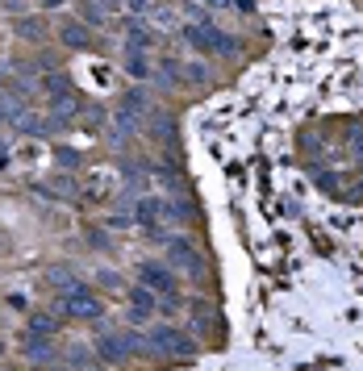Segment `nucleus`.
Wrapping results in <instances>:
<instances>
[{"label":"nucleus","mask_w":363,"mask_h":371,"mask_svg":"<svg viewBox=\"0 0 363 371\" xmlns=\"http://www.w3.org/2000/svg\"><path fill=\"white\" fill-rule=\"evenodd\" d=\"M134 351H146V338H138V334H117V329H109V325L96 322V355H100L105 363H126Z\"/></svg>","instance_id":"obj_1"},{"label":"nucleus","mask_w":363,"mask_h":371,"mask_svg":"<svg viewBox=\"0 0 363 371\" xmlns=\"http://www.w3.org/2000/svg\"><path fill=\"white\" fill-rule=\"evenodd\" d=\"M59 313L63 317H80V322H96V317H105V305H100V296L92 292L88 284H71L63 296H59Z\"/></svg>","instance_id":"obj_2"},{"label":"nucleus","mask_w":363,"mask_h":371,"mask_svg":"<svg viewBox=\"0 0 363 371\" xmlns=\"http://www.w3.org/2000/svg\"><path fill=\"white\" fill-rule=\"evenodd\" d=\"M146 351H163V355H176V359H192V355H196V338L176 329V325H159V329H150Z\"/></svg>","instance_id":"obj_3"},{"label":"nucleus","mask_w":363,"mask_h":371,"mask_svg":"<svg viewBox=\"0 0 363 371\" xmlns=\"http://www.w3.org/2000/svg\"><path fill=\"white\" fill-rule=\"evenodd\" d=\"M184 38L201 50V54H222V59L238 54V42H234L230 34H222L213 21H209V25H188V30H184Z\"/></svg>","instance_id":"obj_4"},{"label":"nucleus","mask_w":363,"mask_h":371,"mask_svg":"<svg viewBox=\"0 0 363 371\" xmlns=\"http://www.w3.org/2000/svg\"><path fill=\"white\" fill-rule=\"evenodd\" d=\"M138 284H146L159 296H176V272L167 263H138Z\"/></svg>","instance_id":"obj_5"},{"label":"nucleus","mask_w":363,"mask_h":371,"mask_svg":"<svg viewBox=\"0 0 363 371\" xmlns=\"http://www.w3.org/2000/svg\"><path fill=\"white\" fill-rule=\"evenodd\" d=\"M130 217H134V226H142V230H155V221L167 217V200H159V196H138Z\"/></svg>","instance_id":"obj_6"},{"label":"nucleus","mask_w":363,"mask_h":371,"mask_svg":"<svg viewBox=\"0 0 363 371\" xmlns=\"http://www.w3.org/2000/svg\"><path fill=\"white\" fill-rule=\"evenodd\" d=\"M163 242H167L176 267H184V272H201V255H196V246H192L188 238H163Z\"/></svg>","instance_id":"obj_7"},{"label":"nucleus","mask_w":363,"mask_h":371,"mask_svg":"<svg viewBox=\"0 0 363 371\" xmlns=\"http://www.w3.org/2000/svg\"><path fill=\"white\" fill-rule=\"evenodd\" d=\"M126 47L130 50H150V47H159V34H155L142 17H134V21L126 25Z\"/></svg>","instance_id":"obj_8"},{"label":"nucleus","mask_w":363,"mask_h":371,"mask_svg":"<svg viewBox=\"0 0 363 371\" xmlns=\"http://www.w3.org/2000/svg\"><path fill=\"white\" fill-rule=\"evenodd\" d=\"M59 38H63V47H71V50H88L92 47V30L76 17V21H63L59 25Z\"/></svg>","instance_id":"obj_9"},{"label":"nucleus","mask_w":363,"mask_h":371,"mask_svg":"<svg viewBox=\"0 0 363 371\" xmlns=\"http://www.w3.org/2000/svg\"><path fill=\"white\" fill-rule=\"evenodd\" d=\"M0 96L25 104V100L34 96V80H30V75H0Z\"/></svg>","instance_id":"obj_10"},{"label":"nucleus","mask_w":363,"mask_h":371,"mask_svg":"<svg viewBox=\"0 0 363 371\" xmlns=\"http://www.w3.org/2000/svg\"><path fill=\"white\" fill-rule=\"evenodd\" d=\"M121 67H126V75L130 80H150V59H146V50H130L126 47V59H121Z\"/></svg>","instance_id":"obj_11"},{"label":"nucleus","mask_w":363,"mask_h":371,"mask_svg":"<svg viewBox=\"0 0 363 371\" xmlns=\"http://www.w3.org/2000/svg\"><path fill=\"white\" fill-rule=\"evenodd\" d=\"M76 13H80V21H84L88 30H96V25H105V21H109V8H105L100 0H80V4H76Z\"/></svg>","instance_id":"obj_12"},{"label":"nucleus","mask_w":363,"mask_h":371,"mask_svg":"<svg viewBox=\"0 0 363 371\" xmlns=\"http://www.w3.org/2000/svg\"><path fill=\"white\" fill-rule=\"evenodd\" d=\"M17 38H25V42H42L46 38V21L42 17H17Z\"/></svg>","instance_id":"obj_13"},{"label":"nucleus","mask_w":363,"mask_h":371,"mask_svg":"<svg viewBox=\"0 0 363 371\" xmlns=\"http://www.w3.org/2000/svg\"><path fill=\"white\" fill-rule=\"evenodd\" d=\"M25 355H30V363H50V359H54V346H50V338L30 334V338H25Z\"/></svg>","instance_id":"obj_14"},{"label":"nucleus","mask_w":363,"mask_h":371,"mask_svg":"<svg viewBox=\"0 0 363 371\" xmlns=\"http://www.w3.org/2000/svg\"><path fill=\"white\" fill-rule=\"evenodd\" d=\"M38 88H42L46 96H59V92L71 88V80H67L63 71H42V75H38Z\"/></svg>","instance_id":"obj_15"},{"label":"nucleus","mask_w":363,"mask_h":371,"mask_svg":"<svg viewBox=\"0 0 363 371\" xmlns=\"http://www.w3.org/2000/svg\"><path fill=\"white\" fill-rule=\"evenodd\" d=\"M54 163H59V171H80V167H84V154H80L76 146H59V150H54Z\"/></svg>","instance_id":"obj_16"},{"label":"nucleus","mask_w":363,"mask_h":371,"mask_svg":"<svg viewBox=\"0 0 363 371\" xmlns=\"http://www.w3.org/2000/svg\"><path fill=\"white\" fill-rule=\"evenodd\" d=\"M121 109H126V113H138V117H142V113H150V96L142 92V88H130V92L121 96Z\"/></svg>","instance_id":"obj_17"},{"label":"nucleus","mask_w":363,"mask_h":371,"mask_svg":"<svg viewBox=\"0 0 363 371\" xmlns=\"http://www.w3.org/2000/svg\"><path fill=\"white\" fill-rule=\"evenodd\" d=\"M130 305H134V313H142V317H146V313L155 309V292H150L146 284H138V288H130Z\"/></svg>","instance_id":"obj_18"},{"label":"nucleus","mask_w":363,"mask_h":371,"mask_svg":"<svg viewBox=\"0 0 363 371\" xmlns=\"http://www.w3.org/2000/svg\"><path fill=\"white\" fill-rule=\"evenodd\" d=\"M30 334H38V338H54V334H59V322H54L50 313H30Z\"/></svg>","instance_id":"obj_19"},{"label":"nucleus","mask_w":363,"mask_h":371,"mask_svg":"<svg viewBox=\"0 0 363 371\" xmlns=\"http://www.w3.org/2000/svg\"><path fill=\"white\" fill-rule=\"evenodd\" d=\"M209 80V71L201 67V63H188V67H180V84H205Z\"/></svg>","instance_id":"obj_20"},{"label":"nucleus","mask_w":363,"mask_h":371,"mask_svg":"<svg viewBox=\"0 0 363 371\" xmlns=\"http://www.w3.org/2000/svg\"><path fill=\"white\" fill-rule=\"evenodd\" d=\"M213 322H218V317H213L209 309H201V305H192V325H196L201 334H209V329H213Z\"/></svg>","instance_id":"obj_21"},{"label":"nucleus","mask_w":363,"mask_h":371,"mask_svg":"<svg viewBox=\"0 0 363 371\" xmlns=\"http://www.w3.org/2000/svg\"><path fill=\"white\" fill-rule=\"evenodd\" d=\"M63 359H67V367H76V371H92V359H88V351H67Z\"/></svg>","instance_id":"obj_22"},{"label":"nucleus","mask_w":363,"mask_h":371,"mask_svg":"<svg viewBox=\"0 0 363 371\" xmlns=\"http://www.w3.org/2000/svg\"><path fill=\"white\" fill-rule=\"evenodd\" d=\"M46 279H50V284H63V292H67V288L76 284V276H71L67 267H50V272H46Z\"/></svg>","instance_id":"obj_23"},{"label":"nucleus","mask_w":363,"mask_h":371,"mask_svg":"<svg viewBox=\"0 0 363 371\" xmlns=\"http://www.w3.org/2000/svg\"><path fill=\"white\" fill-rule=\"evenodd\" d=\"M150 134H155V138H172V117H167V121H163V117H155Z\"/></svg>","instance_id":"obj_24"},{"label":"nucleus","mask_w":363,"mask_h":371,"mask_svg":"<svg viewBox=\"0 0 363 371\" xmlns=\"http://www.w3.org/2000/svg\"><path fill=\"white\" fill-rule=\"evenodd\" d=\"M109 226H113V230H126V226H134V217H126V213H117V217H109Z\"/></svg>","instance_id":"obj_25"},{"label":"nucleus","mask_w":363,"mask_h":371,"mask_svg":"<svg viewBox=\"0 0 363 371\" xmlns=\"http://www.w3.org/2000/svg\"><path fill=\"white\" fill-rule=\"evenodd\" d=\"M100 284H109V288H121V279L113 276V272H100Z\"/></svg>","instance_id":"obj_26"},{"label":"nucleus","mask_w":363,"mask_h":371,"mask_svg":"<svg viewBox=\"0 0 363 371\" xmlns=\"http://www.w3.org/2000/svg\"><path fill=\"white\" fill-rule=\"evenodd\" d=\"M234 0H205V8H230Z\"/></svg>","instance_id":"obj_27"},{"label":"nucleus","mask_w":363,"mask_h":371,"mask_svg":"<svg viewBox=\"0 0 363 371\" xmlns=\"http://www.w3.org/2000/svg\"><path fill=\"white\" fill-rule=\"evenodd\" d=\"M8 163H13V159H8V150H0V167H8Z\"/></svg>","instance_id":"obj_28"},{"label":"nucleus","mask_w":363,"mask_h":371,"mask_svg":"<svg viewBox=\"0 0 363 371\" xmlns=\"http://www.w3.org/2000/svg\"><path fill=\"white\" fill-rule=\"evenodd\" d=\"M59 4H63V0H42V8H59Z\"/></svg>","instance_id":"obj_29"},{"label":"nucleus","mask_w":363,"mask_h":371,"mask_svg":"<svg viewBox=\"0 0 363 371\" xmlns=\"http://www.w3.org/2000/svg\"><path fill=\"white\" fill-rule=\"evenodd\" d=\"M100 4H105V8H117V4H121V0H100Z\"/></svg>","instance_id":"obj_30"},{"label":"nucleus","mask_w":363,"mask_h":371,"mask_svg":"<svg viewBox=\"0 0 363 371\" xmlns=\"http://www.w3.org/2000/svg\"><path fill=\"white\" fill-rule=\"evenodd\" d=\"M0 355H4V338H0Z\"/></svg>","instance_id":"obj_31"},{"label":"nucleus","mask_w":363,"mask_h":371,"mask_svg":"<svg viewBox=\"0 0 363 371\" xmlns=\"http://www.w3.org/2000/svg\"><path fill=\"white\" fill-rule=\"evenodd\" d=\"M38 371H42V367H38Z\"/></svg>","instance_id":"obj_32"}]
</instances>
